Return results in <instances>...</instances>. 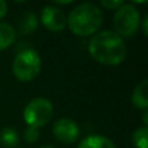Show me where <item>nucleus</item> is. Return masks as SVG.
I'll return each mask as SVG.
<instances>
[{
    "label": "nucleus",
    "instance_id": "f257e3e1",
    "mask_svg": "<svg viewBox=\"0 0 148 148\" xmlns=\"http://www.w3.org/2000/svg\"><path fill=\"white\" fill-rule=\"evenodd\" d=\"M88 52L97 62L114 66L125 60L126 44L113 30H104L95 34L88 42Z\"/></svg>",
    "mask_w": 148,
    "mask_h": 148
},
{
    "label": "nucleus",
    "instance_id": "f03ea898",
    "mask_svg": "<svg viewBox=\"0 0 148 148\" xmlns=\"http://www.w3.org/2000/svg\"><path fill=\"white\" fill-rule=\"evenodd\" d=\"M103 22V13L94 3H82L77 5L66 17L70 31L78 36H88L95 34Z\"/></svg>",
    "mask_w": 148,
    "mask_h": 148
},
{
    "label": "nucleus",
    "instance_id": "7ed1b4c3",
    "mask_svg": "<svg viewBox=\"0 0 148 148\" xmlns=\"http://www.w3.org/2000/svg\"><path fill=\"white\" fill-rule=\"evenodd\" d=\"M42 60L38 52L33 48H26L16 55L12 64V72L21 82H30L40 73Z\"/></svg>",
    "mask_w": 148,
    "mask_h": 148
},
{
    "label": "nucleus",
    "instance_id": "20e7f679",
    "mask_svg": "<svg viewBox=\"0 0 148 148\" xmlns=\"http://www.w3.org/2000/svg\"><path fill=\"white\" fill-rule=\"evenodd\" d=\"M140 23V14L134 4L123 3L113 16L114 33L122 36H131L136 33Z\"/></svg>",
    "mask_w": 148,
    "mask_h": 148
},
{
    "label": "nucleus",
    "instance_id": "39448f33",
    "mask_svg": "<svg viewBox=\"0 0 148 148\" xmlns=\"http://www.w3.org/2000/svg\"><path fill=\"white\" fill-rule=\"evenodd\" d=\"M53 114V105L48 99L36 97L29 101L23 109V120L31 127H42L47 125Z\"/></svg>",
    "mask_w": 148,
    "mask_h": 148
},
{
    "label": "nucleus",
    "instance_id": "423d86ee",
    "mask_svg": "<svg viewBox=\"0 0 148 148\" xmlns=\"http://www.w3.org/2000/svg\"><path fill=\"white\" fill-rule=\"evenodd\" d=\"M40 21L47 30L52 33H60L66 26V16L62 9L55 5H47L42 9Z\"/></svg>",
    "mask_w": 148,
    "mask_h": 148
},
{
    "label": "nucleus",
    "instance_id": "0eeeda50",
    "mask_svg": "<svg viewBox=\"0 0 148 148\" xmlns=\"http://www.w3.org/2000/svg\"><path fill=\"white\" fill-rule=\"evenodd\" d=\"M53 135L59 142L65 144L74 143L79 138V127L70 118H60L53 125Z\"/></svg>",
    "mask_w": 148,
    "mask_h": 148
},
{
    "label": "nucleus",
    "instance_id": "6e6552de",
    "mask_svg": "<svg viewBox=\"0 0 148 148\" xmlns=\"http://www.w3.org/2000/svg\"><path fill=\"white\" fill-rule=\"evenodd\" d=\"M133 104L139 109L147 110L148 108V81L144 79L138 86L134 88L133 95H131Z\"/></svg>",
    "mask_w": 148,
    "mask_h": 148
},
{
    "label": "nucleus",
    "instance_id": "1a4fd4ad",
    "mask_svg": "<svg viewBox=\"0 0 148 148\" xmlns=\"http://www.w3.org/2000/svg\"><path fill=\"white\" fill-rule=\"evenodd\" d=\"M36 27H38V18L33 12H25L18 20V31L22 35L34 33Z\"/></svg>",
    "mask_w": 148,
    "mask_h": 148
},
{
    "label": "nucleus",
    "instance_id": "9d476101",
    "mask_svg": "<svg viewBox=\"0 0 148 148\" xmlns=\"http://www.w3.org/2000/svg\"><path fill=\"white\" fill-rule=\"evenodd\" d=\"M16 30L12 25L5 22H0V51L7 49L10 47L16 40Z\"/></svg>",
    "mask_w": 148,
    "mask_h": 148
},
{
    "label": "nucleus",
    "instance_id": "9b49d317",
    "mask_svg": "<svg viewBox=\"0 0 148 148\" xmlns=\"http://www.w3.org/2000/svg\"><path fill=\"white\" fill-rule=\"evenodd\" d=\"M78 148H116L108 138L101 135H90L79 143Z\"/></svg>",
    "mask_w": 148,
    "mask_h": 148
},
{
    "label": "nucleus",
    "instance_id": "f8f14e48",
    "mask_svg": "<svg viewBox=\"0 0 148 148\" xmlns=\"http://www.w3.org/2000/svg\"><path fill=\"white\" fill-rule=\"evenodd\" d=\"M20 142L18 133L12 127H4L0 131V143L5 148H14Z\"/></svg>",
    "mask_w": 148,
    "mask_h": 148
},
{
    "label": "nucleus",
    "instance_id": "ddd939ff",
    "mask_svg": "<svg viewBox=\"0 0 148 148\" xmlns=\"http://www.w3.org/2000/svg\"><path fill=\"white\" fill-rule=\"evenodd\" d=\"M133 143L136 148H148V129H147V126L139 127L134 131Z\"/></svg>",
    "mask_w": 148,
    "mask_h": 148
},
{
    "label": "nucleus",
    "instance_id": "4468645a",
    "mask_svg": "<svg viewBox=\"0 0 148 148\" xmlns=\"http://www.w3.org/2000/svg\"><path fill=\"white\" fill-rule=\"evenodd\" d=\"M23 139H25L27 143H35L39 139V129L27 126V127L25 129V131H23Z\"/></svg>",
    "mask_w": 148,
    "mask_h": 148
},
{
    "label": "nucleus",
    "instance_id": "2eb2a0df",
    "mask_svg": "<svg viewBox=\"0 0 148 148\" xmlns=\"http://www.w3.org/2000/svg\"><path fill=\"white\" fill-rule=\"evenodd\" d=\"M100 4H101L104 8H107V9H112V10L116 9L117 10L118 8L123 4V1L122 0H101Z\"/></svg>",
    "mask_w": 148,
    "mask_h": 148
},
{
    "label": "nucleus",
    "instance_id": "dca6fc26",
    "mask_svg": "<svg viewBox=\"0 0 148 148\" xmlns=\"http://www.w3.org/2000/svg\"><path fill=\"white\" fill-rule=\"evenodd\" d=\"M7 12H8V4L4 0H0V20L7 14Z\"/></svg>",
    "mask_w": 148,
    "mask_h": 148
},
{
    "label": "nucleus",
    "instance_id": "f3484780",
    "mask_svg": "<svg viewBox=\"0 0 148 148\" xmlns=\"http://www.w3.org/2000/svg\"><path fill=\"white\" fill-rule=\"evenodd\" d=\"M147 23H148V16H146V17H144V20H143V33H144V35H147V34H148Z\"/></svg>",
    "mask_w": 148,
    "mask_h": 148
},
{
    "label": "nucleus",
    "instance_id": "a211bd4d",
    "mask_svg": "<svg viewBox=\"0 0 148 148\" xmlns=\"http://www.w3.org/2000/svg\"><path fill=\"white\" fill-rule=\"evenodd\" d=\"M143 122H144V125H148V112L147 110H144V113H143Z\"/></svg>",
    "mask_w": 148,
    "mask_h": 148
},
{
    "label": "nucleus",
    "instance_id": "6ab92c4d",
    "mask_svg": "<svg viewBox=\"0 0 148 148\" xmlns=\"http://www.w3.org/2000/svg\"><path fill=\"white\" fill-rule=\"evenodd\" d=\"M40 148H53L52 146H43V147H40Z\"/></svg>",
    "mask_w": 148,
    "mask_h": 148
}]
</instances>
